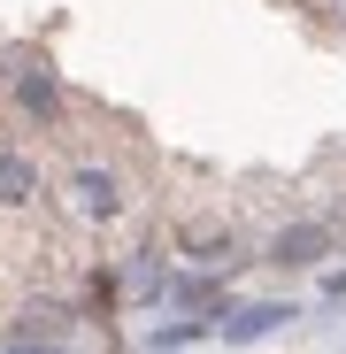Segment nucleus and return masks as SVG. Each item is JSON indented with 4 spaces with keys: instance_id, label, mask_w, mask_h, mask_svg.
<instances>
[{
    "instance_id": "f257e3e1",
    "label": "nucleus",
    "mask_w": 346,
    "mask_h": 354,
    "mask_svg": "<svg viewBox=\"0 0 346 354\" xmlns=\"http://www.w3.org/2000/svg\"><path fill=\"white\" fill-rule=\"evenodd\" d=\"M62 208L77 223H115V216H124V177H115L108 162H77L62 177Z\"/></svg>"
},
{
    "instance_id": "1a4fd4ad",
    "label": "nucleus",
    "mask_w": 346,
    "mask_h": 354,
    "mask_svg": "<svg viewBox=\"0 0 346 354\" xmlns=\"http://www.w3.org/2000/svg\"><path fill=\"white\" fill-rule=\"evenodd\" d=\"M323 301H346V270H331V277H323Z\"/></svg>"
},
{
    "instance_id": "39448f33",
    "label": "nucleus",
    "mask_w": 346,
    "mask_h": 354,
    "mask_svg": "<svg viewBox=\"0 0 346 354\" xmlns=\"http://www.w3.org/2000/svg\"><path fill=\"white\" fill-rule=\"evenodd\" d=\"M115 270H124V301H131V308H162V301H169V277H177V270H169V254H154V247L124 254Z\"/></svg>"
},
{
    "instance_id": "7ed1b4c3",
    "label": "nucleus",
    "mask_w": 346,
    "mask_h": 354,
    "mask_svg": "<svg viewBox=\"0 0 346 354\" xmlns=\"http://www.w3.org/2000/svg\"><path fill=\"white\" fill-rule=\"evenodd\" d=\"M16 100H23V115L31 124H62V108H70V93H62V77H54V62L46 54H16Z\"/></svg>"
},
{
    "instance_id": "20e7f679",
    "label": "nucleus",
    "mask_w": 346,
    "mask_h": 354,
    "mask_svg": "<svg viewBox=\"0 0 346 354\" xmlns=\"http://www.w3.org/2000/svg\"><path fill=\"white\" fill-rule=\"evenodd\" d=\"M300 308L293 301H247V308H223V324H215V339L223 346H254V339H269V331H285Z\"/></svg>"
},
{
    "instance_id": "6e6552de",
    "label": "nucleus",
    "mask_w": 346,
    "mask_h": 354,
    "mask_svg": "<svg viewBox=\"0 0 346 354\" xmlns=\"http://www.w3.org/2000/svg\"><path fill=\"white\" fill-rule=\"evenodd\" d=\"M200 339H215V324L208 316H185V308H177V324H154L146 331V346H200Z\"/></svg>"
},
{
    "instance_id": "0eeeda50",
    "label": "nucleus",
    "mask_w": 346,
    "mask_h": 354,
    "mask_svg": "<svg viewBox=\"0 0 346 354\" xmlns=\"http://www.w3.org/2000/svg\"><path fill=\"white\" fill-rule=\"evenodd\" d=\"M46 201V177H39V162L31 154H0V208H39Z\"/></svg>"
},
{
    "instance_id": "423d86ee",
    "label": "nucleus",
    "mask_w": 346,
    "mask_h": 354,
    "mask_svg": "<svg viewBox=\"0 0 346 354\" xmlns=\"http://www.w3.org/2000/svg\"><path fill=\"white\" fill-rule=\"evenodd\" d=\"M77 308H62V301H39V308H23L16 316V331H8V346H70L77 339Z\"/></svg>"
},
{
    "instance_id": "f03ea898",
    "label": "nucleus",
    "mask_w": 346,
    "mask_h": 354,
    "mask_svg": "<svg viewBox=\"0 0 346 354\" xmlns=\"http://www.w3.org/2000/svg\"><path fill=\"white\" fill-rule=\"evenodd\" d=\"M331 247H338V223H331V216H300V223L269 231L262 262H269V270H316V262H331Z\"/></svg>"
}]
</instances>
